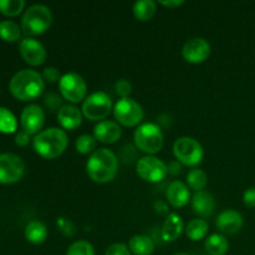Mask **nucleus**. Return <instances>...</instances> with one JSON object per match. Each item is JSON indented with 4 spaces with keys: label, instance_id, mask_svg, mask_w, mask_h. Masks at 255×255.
<instances>
[{
    "label": "nucleus",
    "instance_id": "f257e3e1",
    "mask_svg": "<svg viewBox=\"0 0 255 255\" xmlns=\"http://www.w3.org/2000/svg\"><path fill=\"white\" fill-rule=\"evenodd\" d=\"M86 171L90 178L96 183H109L116 177L119 159L110 149L99 148L90 156L86 163Z\"/></svg>",
    "mask_w": 255,
    "mask_h": 255
},
{
    "label": "nucleus",
    "instance_id": "f03ea898",
    "mask_svg": "<svg viewBox=\"0 0 255 255\" xmlns=\"http://www.w3.org/2000/svg\"><path fill=\"white\" fill-rule=\"evenodd\" d=\"M10 92L20 101H31L42 94L45 82L42 75L35 70H21L11 77L9 84Z\"/></svg>",
    "mask_w": 255,
    "mask_h": 255
},
{
    "label": "nucleus",
    "instance_id": "7ed1b4c3",
    "mask_svg": "<svg viewBox=\"0 0 255 255\" xmlns=\"http://www.w3.org/2000/svg\"><path fill=\"white\" fill-rule=\"evenodd\" d=\"M69 138L64 129L50 127L34 137V149L39 156L46 159H54L61 156L66 149Z\"/></svg>",
    "mask_w": 255,
    "mask_h": 255
},
{
    "label": "nucleus",
    "instance_id": "20e7f679",
    "mask_svg": "<svg viewBox=\"0 0 255 255\" xmlns=\"http://www.w3.org/2000/svg\"><path fill=\"white\" fill-rule=\"evenodd\" d=\"M52 22L51 10L42 4L30 6L21 19V30L26 35L36 36L49 30Z\"/></svg>",
    "mask_w": 255,
    "mask_h": 255
},
{
    "label": "nucleus",
    "instance_id": "39448f33",
    "mask_svg": "<svg viewBox=\"0 0 255 255\" xmlns=\"http://www.w3.org/2000/svg\"><path fill=\"white\" fill-rule=\"evenodd\" d=\"M134 144L139 151L149 154L159 152L163 147V133L154 124H143L134 131Z\"/></svg>",
    "mask_w": 255,
    "mask_h": 255
},
{
    "label": "nucleus",
    "instance_id": "423d86ee",
    "mask_svg": "<svg viewBox=\"0 0 255 255\" xmlns=\"http://www.w3.org/2000/svg\"><path fill=\"white\" fill-rule=\"evenodd\" d=\"M173 153L177 161L188 167H196L202 162L204 151L202 144L192 137H179L173 144Z\"/></svg>",
    "mask_w": 255,
    "mask_h": 255
},
{
    "label": "nucleus",
    "instance_id": "0eeeda50",
    "mask_svg": "<svg viewBox=\"0 0 255 255\" xmlns=\"http://www.w3.org/2000/svg\"><path fill=\"white\" fill-rule=\"evenodd\" d=\"M60 94L66 101L79 104L86 97L87 84L81 75L76 72H69L62 75L59 81Z\"/></svg>",
    "mask_w": 255,
    "mask_h": 255
},
{
    "label": "nucleus",
    "instance_id": "6e6552de",
    "mask_svg": "<svg viewBox=\"0 0 255 255\" xmlns=\"http://www.w3.org/2000/svg\"><path fill=\"white\" fill-rule=\"evenodd\" d=\"M112 110V101L105 92H94L82 104V115L91 121L105 120Z\"/></svg>",
    "mask_w": 255,
    "mask_h": 255
},
{
    "label": "nucleus",
    "instance_id": "1a4fd4ad",
    "mask_svg": "<svg viewBox=\"0 0 255 255\" xmlns=\"http://www.w3.org/2000/svg\"><path fill=\"white\" fill-rule=\"evenodd\" d=\"M115 119L126 127H134L143 120V109L131 97L120 99L114 107Z\"/></svg>",
    "mask_w": 255,
    "mask_h": 255
},
{
    "label": "nucleus",
    "instance_id": "9d476101",
    "mask_svg": "<svg viewBox=\"0 0 255 255\" xmlns=\"http://www.w3.org/2000/svg\"><path fill=\"white\" fill-rule=\"evenodd\" d=\"M136 171L143 181L149 182V183H157L166 178L167 173H168V167L157 157L144 156L137 162Z\"/></svg>",
    "mask_w": 255,
    "mask_h": 255
},
{
    "label": "nucleus",
    "instance_id": "9b49d317",
    "mask_svg": "<svg viewBox=\"0 0 255 255\" xmlns=\"http://www.w3.org/2000/svg\"><path fill=\"white\" fill-rule=\"evenodd\" d=\"M25 164L14 153L0 154V183L12 184L20 181L24 174Z\"/></svg>",
    "mask_w": 255,
    "mask_h": 255
},
{
    "label": "nucleus",
    "instance_id": "f8f14e48",
    "mask_svg": "<svg viewBox=\"0 0 255 255\" xmlns=\"http://www.w3.org/2000/svg\"><path fill=\"white\" fill-rule=\"evenodd\" d=\"M211 55V45L203 37H194L188 40L182 49V56L187 62L201 64Z\"/></svg>",
    "mask_w": 255,
    "mask_h": 255
},
{
    "label": "nucleus",
    "instance_id": "ddd939ff",
    "mask_svg": "<svg viewBox=\"0 0 255 255\" xmlns=\"http://www.w3.org/2000/svg\"><path fill=\"white\" fill-rule=\"evenodd\" d=\"M22 131L29 134H37L41 132V128L45 124L44 110L39 105H29L25 107L20 117Z\"/></svg>",
    "mask_w": 255,
    "mask_h": 255
},
{
    "label": "nucleus",
    "instance_id": "4468645a",
    "mask_svg": "<svg viewBox=\"0 0 255 255\" xmlns=\"http://www.w3.org/2000/svg\"><path fill=\"white\" fill-rule=\"evenodd\" d=\"M19 51L25 62L31 66H39L42 65L46 60V50L44 45L32 37H25L20 41Z\"/></svg>",
    "mask_w": 255,
    "mask_h": 255
},
{
    "label": "nucleus",
    "instance_id": "2eb2a0df",
    "mask_svg": "<svg viewBox=\"0 0 255 255\" xmlns=\"http://www.w3.org/2000/svg\"><path fill=\"white\" fill-rule=\"evenodd\" d=\"M244 223L243 216L234 209H226L217 219V228L223 234H236L242 229Z\"/></svg>",
    "mask_w": 255,
    "mask_h": 255
},
{
    "label": "nucleus",
    "instance_id": "dca6fc26",
    "mask_svg": "<svg viewBox=\"0 0 255 255\" xmlns=\"http://www.w3.org/2000/svg\"><path fill=\"white\" fill-rule=\"evenodd\" d=\"M121 134L122 131L120 125L109 120L100 121L94 129V137L96 141L102 142V143H115L121 138Z\"/></svg>",
    "mask_w": 255,
    "mask_h": 255
},
{
    "label": "nucleus",
    "instance_id": "f3484780",
    "mask_svg": "<svg viewBox=\"0 0 255 255\" xmlns=\"http://www.w3.org/2000/svg\"><path fill=\"white\" fill-rule=\"evenodd\" d=\"M166 197L168 203L174 208L186 207L191 201V193H189L188 187L181 181H174L169 184L166 191Z\"/></svg>",
    "mask_w": 255,
    "mask_h": 255
},
{
    "label": "nucleus",
    "instance_id": "a211bd4d",
    "mask_svg": "<svg viewBox=\"0 0 255 255\" xmlns=\"http://www.w3.org/2000/svg\"><path fill=\"white\" fill-rule=\"evenodd\" d=\"M192 207L194 213L198 214L202 218H208L214 213L216 209V199L213 194L207 191L196 192L192 198Z\"/></svg>",
    "mask_w": 255,
    "mask_h": 255
},
{
    "label": "nucleus",
    "instance_id": "6ab92c4d",
    "mask_svg": "<svg viewBox=\"0 0 255 255\" xmlns=\"http://www.w3.org/2000/svg\"><path fill=\"white\" fill-rule=\"evenodd\" d=\"M57 121L61 125L62 128L74 131L81 126L82 112L76 106L66 105V106H62L57 112Z\"/></svg>",
    "mask_w": 255,
    "mask_h": 255
},
{
    "label": "nucleus",
    "instance_id": "aec40b11",
    "mask_svg": "<svg viewBox=\"0 0 255 255\" xmlns=\"http://www.w3.org/2000/svg\"><path fill=\"white\" fill-rule=\"evenodd\" d=\"M183 229L184 223L181 216H178L177 213H169L166 222H164L163 228H162V239H163V242H168V243L177 241Z\"/></svg>",
    "mask_w": 255,
    "mask_h": 255
},
{
    "label": "nucleus",
    "instance_id": "412c9836",
    "mask_svg": "<svg viewBox=\"0 0 255 255\" xmlns=\"http://www.w3.org/2000/svg\"><path fill=\"white\" fill-rule=\"evenodd\" d=\"M128 248L134 255H152L154 252V243L147 236H134L129 239Z\"/></svg>",
    "mask_w": 255,
    "mask_h": 255
},
{
    "label": "nucleus",
    "instance_id": "4be33fe9",
    "mask_svg": "<svg viewBox=\"0 0 255 255\" xmlns=\"http://www.w3.org/2000/svg\"><path fill=\"white\" fill-rule=\"evenodd\" d=\"M25 238L31 244H41L47 238V228L42 222L31 221L25 228Z\"/></svg>",
    "mask_w": 255,
    "mask_h": 255
},
{
    "label": "nucleus",
    "instance_id": "5701e85b",
    "mask_svg": "<svg viewBox=\"0 0 255 255\" xmlns=\"http://www.w3.org/2000/svg\"><path fill=\"white\" fill-rule=\"evenodd\" d=\"M204 248L211 255H226L229 249V242L223 234H212L204 242Z\"/></svg>",
    "mask_w": 255,
    "mask_h": 255
},
{
    "label": "nucleus",
    "instance_id": "b1692460",
    "mask_svg": "<svg viewBox=\"0 0 255 255\" xmlns=\"http://www.w3.org/2000/svg\"><path fill=\"white\" fill-rule=\"evenodd\" d=\"M156 2L153 0H142V1L134 2L133 14L134 17L139 21H148L156 14Z\"/></svg>",
    "mask_w": 255,
    "mask_h": 255
},
{
    "label": "nucleus",
    "instance_id": "393cba45",
    "mask_svg": "<svg viewBox=\"0 0 255 255\" xmlns=\"http://www.w3.org/2000/svg\"><path fill=\"white\" fill-rule=\"evenodd\" d=\"M209 226L204 219H192L186 227V234L189 239L198 242L204 239L208 234Z\"/></svg>",
    "mask_w": 255,
    "mask_h": 255
},
{
    "label": "nucleus",
    "instance_id": "a878e982",
    "mask_svg": "<svg viewBox=\"0 0 255 255\" xmlns=\"http://www.w3.org/2000/svg\"><path fill=\"white\" fill-rule=\"evenodd\" d=\"M208 183V177L203 169L193 168L187 174V184L191 189H194L196 192H201L206 188Z\"/></svg>",
    "mask_w": 255,
    "mask_h": 255
},
{
    "label": "nucleus",
    "instance_id": "bb28decb",
    "mask_svg": "<svg viewBox=\"0 0 255 255\" xmlns=\"http://www.w3.org/2000/svg\"><path fill=\"white\" fill-rule=\"evenodd\" d=\"M20 36H21V27L16 22L9 20L0 22V37L4 41L14 42L19 40Z\"/></svg>",
    "mask_w": 255,
    "mask_h": 255
},
{
    "label": "nucleus",
    "instance_id": "cd10ccee",
    "mask_svg": "<svg viewBox=\"0 0 255 255\" xmlns=\"http://www.w3.org/2000/svg\"><path fill=\"white\" fill-rule=\"evenodd\" d=\"M17 122L14 115L5 107H0V132L1 133H14L16 131Z\"/></svg>",
    "mask_w": 255,
    "mask_h": 255
},
{
    "label": "nucleus",
    "instance_id": "c85d7f7f",
    "mask_svg": "<svg viewBox=\"0 0 255 255\" xmlns=\"http://www.w3.org/2000/svg\"><path fill=\"white\" fill-rule=\"evenodd\" d=\"M96 138L91 134H81L79 138L76 139V151L81 154H92L96 151Z\"/></svg>",
    "mask_w": 255,
    "mask_h": 255
},
{
    "label": "nucleus",
    "instance_id": "c756f323",
    "mask_svg": "<svg viewBox=\"0 0 255 255\" xmlns=\"http://www.w3.org/2000/svg\"><path fill=\"white\" fill-rule=\"evenodd\" d=\"M24 7V0H0V12L6 16H16Z\"/></svg>",
    "mask_w": 255,
    "mask_h": 255
},
{
    "label": "nucleus",
    "instance_id": "7c9ffc66",
    "mask_svg": "<svg viewBox=\"0 0 255 255\" xmlns=\"http://www.w3.org/2000/svg\"><path fill=\"white\" fill-rule=\"evenodd\" d=\"M66 255H96L91 243L86 241H77L67 249Z\"/></svg>",
    "mask_w": 255,
    "mask_h": 255
},
{
    "label": "nucleus",
    "instance_id": "2f4dec72",
    "mask_svg": "<svg viewBox=\"0 0 255 255\" xmlns=\"http://www.w3.org/2000/svg\"><path fill=\"white\" fill-rule=\"evenodd\" d=\"M116 92L121 96V99L129 97L132 92V85L128 80L121 79L116 82Z\"/></svg>",
    "mask_w": 255,
    "mask_h": 255
},
{
    "label": "nucleus",
    "instance_id": "473e14b6",
    "mask_svg": "<svg viewBox=\"0 0 255 255\" xmlns=\"http://www.w3.org/2000/svg\"><path fill=\"white\" fill-rule=\"evenodd\" d=\"M56 223H57V227H59L60 231L62 232V234H64V236L72 237L75 234V227L70 219L61 217V218L57 219Z\"/></svg>",
    "mask_w": 255,
    "mask_h": 255
},
{
    "label": "nucleus",
    "instance_id": "72a5a7b5",
    "mask_svg": "<svg viewBox=\"0 0 255 255\" xmlns=\"http://www.w3.org/2000/svg\"><path fill=\"white\" fill-rule=\"evenodd\" d=\"M105 255H132V253L126 244L115 243L107 248Z\"/></svg>",
    "mask_w": 255,
    "mask_h": 255
},
{
    "label": "nucleus",
    "instance_id": "f704fd0d",
    "mask_svg": "<svg viewBox=\"0 0 255 255\" xmlns=\"http://www.w3.org/2000/svg\"><path fill=\"white\" fill-rule=\"evenodd\" d=\"M44 102L45 106H46L50 111H55V110L57 109H59L60 111V109L62 107L61 100H60V97L55 94H47L46 96H45Z\"/></svg>",
    "mask_w": 255,
    "mask_h": 255
},
{
    "label": "nucleus",
    "instance_id": "c9c22d12",
    "mask_svg": "<svg viewBox=\"0 0 255 255\" xmlns=\"http://www.w3.org/2000/svg\"><path fill=\"white\" fill-rule=\"evenodd\" d=\"M42 79L46 80L50 84H54V82L60 81L61 77H60V72L56 67L49 66L44 70V72H42Z\"/></svg>",
    "mask_w": 255,
    "mask_h": 255
},
{
    "label": "nucleus",
    "instance_id": "e433bc0d",
    "mask_svg": "<svg viewBox=\"0 0 255 255\" xmlns=\"http://www.w3.org/2000/svg\"><path fill=\"white\" fill-rule=\"evenodd\" d=\"M243 202L249 208H255V187H251L244 192Z\"/></svg>",
    "mask_w": 255,
    "mask_h": 255
},
{
    "label": "nucleus",
    "instance_id": "4c0bfd02",
    "mask_svg": "<svg viewBox=\"0 0 255 255\" xmlns=\"http://www.w3.org/2000/svg\"><path fill=\"white\" fill-rule=\"evenodd\" d=\"M15 142H16L17 146H20V147L27 146L30 142V134L26 133L25 131L17 132L16 137H15Z\"/></svg>",
    "mask_w": 255,
    "mask_h": 255
},
{
    "label": "nucleus",
    "instance_id": "58836bf2",
    "mask_svg": "<svg viewBox=\"0 0 255 255\" xmlns=\"http://www.w3.org/2000/svg\"><path fill=\"white\" fill-rule=\"evenodd\" d=\"M159 4L166 7H169V9H174V7H178L181 5H183L184 1L183 0H168V1H159Z\"/></svg>",
    "mask_w": 255,
    "mask_h": 255
},
{
    "label": "nucleus",
    "instance_id": "ea45409f",
    "mask_svg": "<svg viewBox=\"0 0 255 255\" xmlns=\"http://www.w3.org/2000/svg\"><path fill=\"white\" fill-rule=\"evenodd\" d=\"M168 168H174L173 171L171 172L172 174H177V173H181V172H182V167L178 164V161H177V162H172V163L169 164Z\"/></svg>",
    "mask_w": 255,
    "mask_h": 255
},
{
    "label": "nucleus",
    "instance_id": "a19ab883",
    "mask_svg": "<svg viewBox=\"0 0 255 255\" xmlns=\"http://www.w3.org/2000/svg\"><path fill=\"white\" fill-rule=\"evenodd\" d=\"M173 255H189V254H187V253H176V254H173Z\"/></svg>",
    "mask_w": 255,
    "mask_h": 255
}]
</instances>
